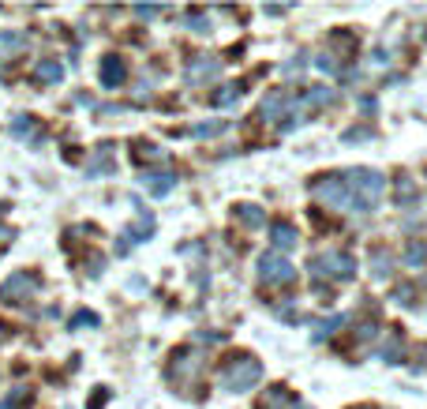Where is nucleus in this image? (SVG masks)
Segmentation results:
<instances>
[{
	"label": "nucleus",
	"mask_w": 427,
	"mask_h": 409,
	"mask_svg": "<svg viewBox=\"0 0 427 409\" xmlns=\"http://www.w3.org/2000/svg\"><path fill=\"white\" fill-rule=\"evenodd\" d=\"M259 278L262 282H292L296 278V271H292V263L285 256H277V252H266L259 259Z\"/></svg>",
	"instance_id": "nucleus-6"
},
{
	"label": "nucleus",
	"mask_w": 427,
	"mask_h": 409,
	"mask_svg": "<svg viewBox=\"0 0 427 409\" xmlns=\"http://www.w3.org/2000/svg\"><path fill=\"white\" fill-rule=\"evenodd\" d=\"M188 26H192V31H210V23H206L203 16H192V19H188Z\"/></svg>",
	"instance_id": "nucleus-28"
},
{
	"label": "nucleus",
	"mask_w": 427,
	"mask_h": 409,
	"mask_svg": "<svg viewBox=\"0 0 427 409\" xmlns=\"http://www.w3.org/2000/svg\"><path fill=\"white\" fill-rule=\"evenodd\" d=\"M270 241H274L277 252H289V248H296V229L282 222V226H274V229H270Z\"/></svg>",
	"instance_id": "nucleus-12"
},
{
	"label": "nucleus",
	"mask_w": 427,
	"mask_h": 409,
	"mask_svg": "<svg viewBox=\"0 0 427 409\" xmlns=\"http://www.w3.org/2000/svg\"><path fill=\"white\" fill-rule=\"evenodd\" d=\"M135 11H139V16L146 19V16H157V11H162V8H157V4H150V8H146V4H143V8H135Z\"/></svg>",
	"instance_id": "nucleus-29"
},
{
	"label": "nucleus",
	"mask_w": 427,
	"mask_h": 409,
	"mask_svg": "<svg viewBox=\"0 0 427 409\" xmlns=\"http://www.w3.org/2000/svg\"><path fill=\"white\" fill-rule=\"evenodd\" d=\"M221 72V60L218 57H195L188 64V83H206L210 75H218Z\"/></svg>",
	"instance_id": "nucleus-7"
},
{
	"label": "nucleus",
	"mask_w": 427,
	"mask_h": 409,
	"mask_svg": "<svg viewBox=\"0 0 427 409\" xmlns=\"http://www.w3.org/2000/svg\"><path fill=\"white\" fill-rule=\"evenodd\" d=\"M296 409H308V405H296Z\"/></svg>",
	"instance_id": "nucleus-31"
},
{
	"label": "nucleus",
	"mask_w": 427,
	"mask_h": 409,
	"mask_svg": "<svg viewBox=\"0 0 427 409\" xmlns=\"http://www.w3.org/2000/svg\"><path fill=\"white\" fill-rule=\"evenodd\" d=\"M233 98H240V83H229L225 90H218V94H214V102H218V105H229Z\"/></svg>",
	"instance_id": "nucleus-22"
},
{
	"label": "nucleus",
	"mask_w": 427,
	"mask_h": 409,
	"mask_svg": "<svg viewBox=\"0 0 427 409\" xmlns=\"http://www.w3.org/2000/svg\"><path fill=\"white\" fill-rule=\"evenodd\" d=\"M285 405H296V402H292L289 391H282V387H270L259 402V409H285Z\"/></svg>",
	"instance_id": "nucleus-14"
},
{
	"label": "nucleus",
	"mask_w": 427,
	"mask_h": 409,
	"mask_svg": "<svg viewBox=\"0 0 427 409\" xmlns=\"http://www.w3.org/2000/svg\"><path fill=\"white\" fill-rule=\"evenodd\" d=\"M367 136H371L367 128H353V131H345V143H364Z\"/></svg>",
	"instance_id": "nucleus-26"
},
{
	"label": "nucleus",
	"mask_w": 427,
	"mask_h": 409,
	"mask_svg": "<svg viewBox=\"0 0 427 409\" xmlns=\"http://www.w3.org/2000/svg\"><path fill=\"white\" fill-rule=\"evenodd\" d=\"M345 184H349V192H353V207L371 210L382 200L386 177L379 173V169H349V173H345Z\"/></svg>",
	"instance_id": "nucleus-1"
},
{
	"label": "nucleus",
	"mask_w": 427,
	"mask_h": 409,
	"mask_svg": "<svg viewBox=\"0 0 427 409\" xmlns=\"http://www.w3.org/2000/svg\"><path fill=\"white\" fill-rule=\"evenodd\" d=\"M416 368H420V372L427 368V346H423V353H420V364H416Z\"/></svg>",
	"instance_id": "nucleus-30"
},
{
	"label": "nucleus",
	"mask_w": 427,
	"mask_h": 409,
	"mask_svg": "<svg viewBox=\"0 0 427 409\" xmlns=\"http://www.w3.org/2000/svg\"><path fill=\"white\" fill-rule=\"evenodd\" d=\"M34 75L42 79V83H60V75H64V68H60L57 60H42V64H38V68H34Z\"/></svg>",
	"instance_id": "nucleus-17"
},
{
	"label": "nucleus",
	"mask_w": 427,
	"mask_h": 409,
	"mask_svg": "<svg viewBox=\"0 0 427 409\" xmlns=\"http://www.w3.org/2000/svg\"><path fill=\"white\" fill-rule=\"evenodd\" d=\"M11 131H16V136H30L34 121H30V116H16V121H11Z\"/></svg>",
	"instance_id": "nucleus-25"
},
{
	"label": "nucleus",
	"mask_w": 427,
	"mask_h": 409,
	"mask_svg": "<svg viewBox=\"0 0 427 409\" xmlns=\"http://www.w3.org/2000/svg\"><path fill=\"white\" fill-rule=\"evenodd\" d=\"M101 83L105 87H120V83H124V60L113 57V53L101 60Z\"/></svg>",
	"instance_id": "nucleus-9"
},
{
	"label": "nucleus",
	"mask_w": 427,
	"mask_h": 409,
	"mask_svg": "<svg viewBox=\"0 0 427 409\" xmlns=\"http://www.w3.org/2000/svg\"><path fill=\"white\" fill-rule=\"evenodd\" d=\"M420 195H416V184H412V177H397V207H412Z\"/></svg>",
	"instance_id": "nucleus-16"
},
{
	"label": "nucleus",
	"mask_w": 427,
	"mask_h": 409,
	"mask_svg": "<svg viewBox=\"0 0 427 409\" xmlns=\"http://www.w3.org/2000/svg\"><path fill=\"white\" fill-rule=\"evenodd\" d=\"M341 323H345V315H330L326 323H318V327H315V334H311V338H315V342H323L326 334H333V331H338Z\"/></svg>",
	"instance_id": "nucleus-18"
},
{
	"label": "nucleus",
	"mask_w": 427,
	"mask_h": 409,
	"mask_svg": "<svg viewBox=\"0 0 427 409\" xmlns=\"http://www.w3.org/2000/svg\"><path fill=\"white\" fill-rule=\"evenodd\" d=\"M285 105H289V94H285V90H270V94L262 98V109H259V116H262V121H282Z\"/></svg>",
	"instance_id": "nucleus-8"
},
{
	"label": "nucleus",
	"mask_w": 427,
	"mask_h": 409,
	"mask_svg": "<svg viewBox=\"0 0 427 409\" xmlns=\"http://www.w3.org/2000/svg\"><path fill=\"white\" fill-rule=\"evenodd\" d=\"M390 297H394V305H401V308H409V305H412V285H397V289H394Z\"/></svg>",
	"instance_id": "nucleus-23"
},
{
	"label": "nucleus",
	"mask_w": 427,
	"mask_h": 409,
	"mask_svg": "<svg viewBox=\"0 0 427 409\" xmlns=\"http://www.w3.org/2000/svg\"><path fill=\"white\" fill-rule=\"evenodd\" d=\"M23 45H26V38L19 31H0V57H16Z\"/></svg>",
	"instance_id": "nucleus-13"
},
{
	"label": "nucleus",
	"mask_w": 427,
	"mask_h": 409,
	"mask_svg": "<svg viewBox=\"0 0 427 409\" xmlns=\"http://www.w3.org/2000/svg\"><path fill=\"white\" fill-rule=\"evenodd\" d=\"M375 278H390V256L386 252H375V267H371Z\"/></svg>",
	"instance_id": "nucleus-20"
},
{
	"label": "nucleus",
	"mask_w": 427,
	"mask_h": 409,
	"mask_svg": "<svg viewBox=\"0 0 427 409\" xmlns=\"http://www.w3.org/2000/svg\"><path fill=\"white\" fill-rule=\"evenodd\" d=\"M311 271L323 274V278H353V274H356V259L345 256V252H326V256L311 259Z\"/></svg>",
	"instance_id": "nucleus-4"
},
{
	"label": "nucleus",
	"mask_w": 427,
	"mask_h": 409,
	"mask_svg": "<svg viewBox=\"0 0 427 409\" xmlns=\"http://www.w3.org/2000/svg\"><path fill=\"white\" fill-rule=\"evenodd\" d=\"M34 289H38V278H34V274H26V271H19V274H11V278L0 285V300H4V305H19V300L34 297Z\"/></svg>",
	"instance_id": "nucleus-5"
},
{
	"label": "nucleus",
	"mask_w": 427,
	"mask_h": 409,
	"mask_svg": "<svg viewBox=\"0 0 427 409\" xmlns=\"http://www.w3.org/2000/svg\"><path fill=\"white\" fill-rule=\"evenodd\" d=\"M311 195L323 207L330 210H345V207H353V192H349V184H345L341 173H330V177H318L311 180Z\"/></svg>",
	"instance_id": "nucleus-3"
},
{
	"label": "nucleus",
	"mask_w": 427,
	"mask_h": 409,
	"mask_svg": "<svg viewBox=\"0 0 427 409\" xmlns=\"http://www.w3.org/2000/svg\"><path fill=\"white\" fill-rule=\"evenodd\" d=\"M401 259L409 263V267H423V263H427V241H409Z\"/></svg>",
	"instance_id": "nucleus-15"
},
{
	"label": "nucleus",
	"mask_w": 427,
	"mask_h": 409,
	"mask_svg": "<svg viewBox=\"0 0 427 409\" xmlns=\"http://www.w3.org/2000/svg\"><path fill=\"white\" fill-rule=\"evenodd\" d=\"M262 379V364L255 361V357H236V361H229V368L221 372V387L225 391H233V394H244V391H251Z\"/></svg>",
	"instance_id": "nucleus-2"
},
{
	"label": "nucleus",
	"mask_w": 427,
	"mask_h": 409,
	"mask_svg": "<svg viewBox=\"0 0 427 409\" xmlns=\"http://www.w3.org/2000/svg\"><path fill=\"white\" fill-rule=\"evenodd\" d=\"M315 64H318V68H323V72H333V68H338V64H333V57H330V53H318V57H315Z\"/></svg>",
	"instance_id": "nucleus-27"
},
{
	"label": "nucleus",
	"mask_w": 427,
	"mask_h": 409,
	"mask_svg": "<svg viewBox=\"0 0 427 409\" xmlns=\"http://www.w3.org/2000/svg\"><path fill=\"white\" fill-rule=\"evenodd\" d=\"M139 180H143L154 195H165V192L172 188V184H177V173H150V169H146V173H143Z\"/></svg>",
	"instance_id": "nucleus-10"
},
{
	"label": "nucleus",
	"mask_w": 427,
	"mask_h": 409,
	"mask_svg": "<svg viewBox=\"0 0 427 409\" xmlns=\"http://www.w3.org/2000/svg\"><path fill=\"white\" fill-rule=\"evenodd\" d=\"M72 327H75V331H79V327H98V315L94 312H75V320H72Z\"/></svg>",
	"instance_id": "nucleus-24"
},
{
	"label": "nucleus",
	"mask_w": 427,
	"mask_h": 409,
	"mask_svg": "<svg viewBox=\"0 0 427 409\" xmlns=\"http://www.w3.org/2000/svg\"><path fill=\"white\" fill-rule=\"evenodd\" d=\"M221 131H225V121H210V124H199V128H192V136L206 139V136H221Z\"/></svg>",
	"instance_id": "nucleus-19"
},
{
	"label": "nucleus",
	"mask_w": 427,
	"mask_h": 409,
	"mask_svg": "<svg viewBox=\"0 0 427 409\" xmlns=\"http://www.w3.org/2000/svg\"><path fill=\"white\" fill-rule=\"evenodd\" d=\"M233 214H236L240 222H244L248 229H262V226H266V210H262V207H251V203H244V207H236Z\"/></svg>",
	"instance_id": "nucleus-11"
},
{
	"label": "nucleus",
	"mask_w": 427,
	"mask_h": 409,
	"mask_svg": "<svg viewBox=\"0 0 427 409\" xmlns=\"http://www.w3.org/2000/svg\"><path fill=\"white\" fill-rule=\"evenodd\" d=\"M333 102V90L330 87H315L311 94H308V105H330Z\"/></svg>",
	"instance_id": "nucleus-21"
}]
</instances>
